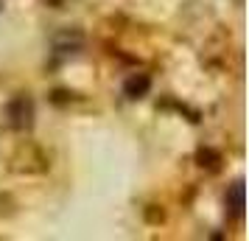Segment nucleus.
Instances as JSON below:
<instances>
[{"label":"nucleus","instance_id":"nucleus-2","mask_svg":"<svg viewBox=\"0 0 249 241\" xmlns=\"http://www.w3.org/2000/svg\"><path fill=\"white\" fill-rule=\"evenodd\" d=\"M6 121H9V127L17 129V132L31 129V124H34V101H31L28 95L12 98L9 107H6Z\"/></svg>","mask_w":249,"mask_h":241},{"label":"nucleus","instance_id":"nucleus-3","mask_svg":"<svg viewBox=\"0 0 249 241\" xmlns=\"http://www.w3.org/2000/svg\"><path fill=\"white\" fill-rule=\"evenodd\" d=\"M81 48H84V34L79 28H62L59 34H53V51L62 54V56L79 54Z\"/></svg>","mask_w":249,"mask_h":241},{"label":"nucleus","instance_id":"nucleus-4","mask_svg":"<svg viewBox=\"0 0 249 241\" xmlns=\"http://www.w3.org/2000/svg\"><path fill=\"white\" fill-rule=\"evenodd\" d=\"M148 90H151V79H148L146 73H135V76H129L126 84H124L126 98H143Z\"/></svg>","mask_w":249,"mask_h":241},{"label":"nucleus","instance_id":"nucleus-1","mask_svg":"<svg viewBox=\"0 0 249 241\" xmlns=\"http://www.w3.org/2000/svg\"><path fill=\"white\" fill-rule=\"evenodd\" d=\"M48 154L36 143H31V140H25V143H20L17 146V151L12 154V168L14 174H42L48 171Z\"/></svg>","mask_w":249,"mask_h":241},{"label":"nucleus","instance_id":"nucleus-7","mask_svg":"<svg viewBox=\"0 0 249 241\" xmlns=\"http://www.w3.org/2000/svg\"><path fill=\"white\" fill-rule=\"evenodd\" d=\"M0 12H3V0H0Z\"/></svg>","mask_w":249,"mask_h":241},{"label":"nucleus","instance_id":"nucleus-5","mask_svg":"<svg viewBox=\"0 0 249 241\" xmlns=\"http://www.w3.org/2000/svg\"><path fill=\"white\" fill-rule=\"evenodd\" d=\"M227 205H230V210H232L235 219L244 216V183H241V180L232 183V188L227 191Z\"/></svg>","mask_w":249,"mask_h":241},{"label":"nucleus","instance_id":"nucleus-6","mask_svg":"<svg viewBox=\"0 0 249 241\" xmlns=\"http://www.w3.org/2000/svg\"><path fill=\"white\" fill-rule=\"evenodd\" d=\"M196 160H199V166H207L210 171H218V166H221V154L215 149H210V146H204V149H199L196 151Z\"/></svg>","mask_w":249,"mask_h":241}]
</instances>
